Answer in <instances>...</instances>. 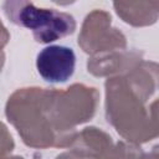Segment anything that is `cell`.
<instances>
[{
    "instance_id": "obj_2",
    "label": "cell",
    "mask_w": 159,
    "mask_h": 159,
    "mask_svg": "<svg viewBox=\"0 0 159 159\" xmlns=\"http://www.w3.org/2000/svg\"><path fill=\"white\" fill-rule=\"evenodd\" d=\"M75 51L63 45H48L36 56V68L43 81L63 83L75 72Z\"/></svg>"
},
{
    "instance_id": "obj_1",
    "label": "cell",
    "mask_w": 159,
    "mask_h": 159,
    "mask_svg": "<svg viewBox=\"0 0 159 159\" xmlns=\"http://www.w3.org/2000/svg\"><path fill=\"white\" fill-rule=\"evenodd\" d=\"M7 17L16 25L30 30L37 42L50 43L68 36L76 30L72 15L53 9L39 7L30 1L5 4Z\"/></svg>"
}]
</instances>
